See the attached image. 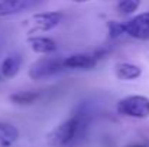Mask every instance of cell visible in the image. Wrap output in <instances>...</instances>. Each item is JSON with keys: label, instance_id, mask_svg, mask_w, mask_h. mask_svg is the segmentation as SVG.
<instances>
[{"label": "cell", "instance_id": "1", "mask_svg": "<svg viewBox=\"0 0 149 147\" xmlns=\"http://www.w3.org/2000/svg\"><path fill=\"white\" fill-rule=\"evenodd\" d=\"M90 121V112L87 105L83 102L80 104L75 111L62 123H59L55 128H52L47 141L51 147H70L75 144L87 131Z\"/></svg>", "mask_w": 149, "mask_h": 147}, {"label": "cell", "instance_id": "2", "mask_svg": "<svg viewBox=\"0 0 149 147\" xmlns=\"http://www.w3.org/2000/svg\"><path fill=\"white\" fill-rule=\"evenodd\" d=\"M116 111L119 115L143 120L149 117V98L145 95H127L120 98L116 104Z\"/></svg>", "mask_w": 149, "mask_h": 147}, {"label": "cell", "instance_id": "3", "mask_svg": "<svg viewBox=\"0 0 149 147\" xmlns=\"http://www.w3.org/2000/svg\"><path fill=\"white\" fill-rule=\"evenodd\" d=\"M64 19V14L61 12H41L32 14L28 20H25V28L28 33H44L55 29Z\"/></svg>", "mask_w": 149, "mask_h": 147}, {"label": "cell", "instance_id": "4", "mask_svg": "<svg viewBox=\"0 0 149 147\" xmlns=\"http://www.w3.org/2000/svg\"><path fill=\"white\" fill-rule=\"evenodd\" d=\"M61 71H64L62 59L51 58L48 55H45L44 58L38 59L36 62H33L31 65L28 75L32 81H41V79H47V78H51V77L59 74Z\"/></svg>", "mask_w": 149, "mask_h": 147}, {"label": "cell", "instance_id": "5", "mask_svg": "<svg viewBox=\"0 0 149 147\" xmlns=\"http://www.w3.org/2000/svg\"><path fill=\"white\" fill-rule=\"evenodd\" d=\"M123 33L136 41H149V12L123 22Z\"/></svg>", "mask_w": 149, "mask_h": 147}, {"label": "cell", "instance_id": "6", "mask_svg": "<svg viewBox=\"0 0 149 147\" xmlns=\"http://www.w3.org/2000/svg\"><path fill=\"white\" fill-rule=\"evenodd\" d=\"M101 53H74L62 59L64 69H83L88 71L97 66Z\"/></svg>", "mask_w": 149, "mask_h": 147}, {"label": "cell", "instance_id": "7", "mask_svg": "<svg viewBox=\"0 0 149 147\" xmlns=\"http://www.w3.org/2000/svg\"><path fill=\"white\" fill-rule=\"evenodd\" d=\"M44 0H0V17H10L35 9Z\"/></svg>", "mask_w": 149, "mask_h": 147}, {"label": "cell", "instance_id": "8", "mask_svg": "<svg viewBox=\"0 0 149 147\" xmlns=\"http://www.w3.org/2000/svg\"><path fill=\"white\" fill-rule=\"evenodd\" d=\"M113 74L119 81H135L142 75V68L132 62H117L113 66Z\"/></svg>", "mask_w": 149, "mask_h": 147}, {"label": "cell", "instance_id": "9", "mask_svg": "<svg viewBox=\"0 0 149 147\" xmlns=\"http://www.w3.org/2000/svg\"><path fill=\"white\" fill-rule=\"evenodd\" d=\"M28 45L38 55H51L56 50V42L48 36H29Z\"/></svg>", "mask_w": 149, "mask_h": 147}, {"label": "cell", "instance_id": "10", "mask_svg": "<svg viewBox=\"0 0 149 147\" xmlns=\"http://www.w3.org/2000/svg\"><path fill=\"white\" fill-rule=\"evenodd\" d=\"M22 55L19 53H10L7 55L3 61H1V65H0V74L3 78L6 79H10L13 77H16L22 68Z\"/></svg>", "mask_w": 149, "mask_h": 147}, {"label": "cell", "instance_id": "11", "mask_svg": "<svg viewBox=\"0 0 149 147\" xmlns=\"http://www.w3.org/2000/svg\"><path fill=\"white\" fill-rule=\"evenodd\" d=\"M19 130L16 126L0 121V147H10L19 140Z\"/></svg>", "mask_w": 149, "mask_h": 147}, {"label": "cell", "instance_id": "12", "mask_svg": "<svg viewBox=\"0 0 149 147\" xmlns=\"http://www.w3.org/2000/svg\"><path fill=\"white\" fill-rule=\"evenodd\" d=\"M42 97V91H17L9 95V101L16 105H32Z\"/></svg>", "mask_w": 149, "mask_h": 147}, {"label": "cell", "instance_id": "13", "mask_svg": "<svg viewBox=\"0 0 149 147\" xmlns=\"http://www.w3.org/2000/svg\"><path fill=\"white\" fill-rule=\"evenodd\" d=\"M139 6H141V0H117L116 10L120 14H132L138 12Z\"/></svg>", "mask_w": 149, "mask_h": 147}, {"label": "cell", "instance_id": "14", "mask_svg": "<svg viewBox=\"0 0 149 147\" xmlns=\"http://www.w3.org/2000/svg\"><path fill=\"white\" fill-rule=\"evenodd\" d=\"M106 28H107V35H109V39H117L120 38L123 33V22H114V20H110L106 23Z\"/></svg>", "mask_w": 149, "mask_h": 147}, {"label": "cell", "instance_id": "15", "mask_svg": "<svg viewBox=\"0 0 149 147\" xmlns=\"http://www.w3.org/2000/svg\"><path fill=\"white\" fill-rule=\"evenodd\" d=\"M70 1H72V3H87L90 0H70Z\"/></svg>", "mask_w": 149, "mask_h": 147}, {"label": "cell", "instance_id": "16", "mask_svg": "<svg viewBox=\"0 0 149 147\" xmlns=\"http://www.w3.org/2000/svg\"><path fill=\"white\" fill-rule=\"evenodd\" d=\"M132 147H146V146H143V144H136V146H132Z\"/></svg>", "mask_w": 149, "mask_h": 147}]
</instances>
